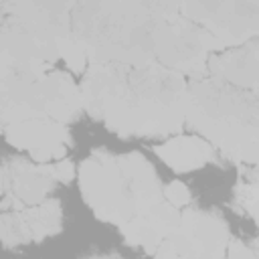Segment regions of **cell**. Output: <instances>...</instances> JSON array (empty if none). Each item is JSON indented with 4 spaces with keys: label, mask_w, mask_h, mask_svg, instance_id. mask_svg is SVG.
<instances>
[{
    "label": "cell",
    "mask_w": 259,
    "mask_h": 259,
    "mask_svg": "<svg viewBox=\"0 0 259 259\" xmlns=\"http://www.w3.org/2000/svg\"><path fill=\"white\" fill-rule=\"evenodd\" d=\"M229 225L214 210L188 208L176 231L156 249L154 259H227Z\"/></svg>",
    "instance_id": "4"
},
{
    "label": "cell",
    "mask_w": 259,
    "mask_h": 259,
    "mask_svg": "<svg viewBox=\"0 0 259 259\" xmlns=\"http://www.w3.org/2000/svg\"><path fill=\"white\" fill-rule=\"evenodd\" d=\"M63 210L61 202L47 198L40 204L26 206L20 210H2L0 237L4 247H16L26 243H40L61 231Z\"/></svg>",
    "instance_id": "7"
},
{
    "label": "cell",
    "mask_w": 259,
    "mask_h": 259,
    "mask_svg": "<svg viewBox=\"0 0 259 259\" xmlns=\"http://www.w3.org/2000/svg\"><path fill=\"white\" fill-rule=\"evenodd\" d=\"M89 259H123V257H117V255H95V257H89Z\"/></svg>",
    "instance_id": "15"
},
{
    "label": "cell",
    "mask_w": 259,
    "mask_h": 259,
    "mask_svg": "<svg viewBox=\"0 0 259 259\" xmlns=\"http://www.w3.org/2000/svg\"><path fill=\"white\" fill-rule=\"evenodd\" d=\"M53 166H55V174H57V180L59 182H69L77 174V170H75V166H73V162L69 158H63L59 162H53Z\"/></svg>",
    "instance_id": "14"
},
{
    "label": "cell",
    "mask_w": 259,
    "mask_h": 259,
    "mask_svg": "<svg viewBox=\"0 0 259 259\" xmlns=\"http://www.w3.org/2000/svg\"><path fill=\"white\" fill-rule=\"evenodd\" d=\"M212 77L239 87L255 89L259 85V40H249L241 47L227 49L208 59Z\"/></svg>",
    "instance_id": "9"
},
{
    "label": "cell",
    "mask_w": 259,
    "mask_h": 259,
    "mask_svg": "<svg viewBox=\"0 0 259 259\" xmlns=\"http://www.w3.org/2000/svg\"><path fill=\"white\" fill-rule=\"evenodd\" d=\"M186 123L233 162L259 166V97L217 77L188 87Z\"/></svg>",
    "instance_id": "3"
},
{
    "label": "cell",
    "mask_w": 259,
    "mask_h": 259,
    "mask_svg": "<svg viewBox=\"0 0 259 259\" xmlns=\"http://www.w3.org/2000/svg\"><path fill=\"white\" fill-rule=\"evenodd\" d=\"M180 210L172 206L166 198L152 208L140 212L132 221L119 227L123 241L132 247L144 249L148 253H156V249L176 231L180 225Z\"/></svg>",
    "instance_id": "8"
},
{
    "label": "cell",
    "mask_w": 259,
    "mask_h": 259,
    "mask_svg": "<svg viewBox=\"0 0 259 259\" xmlns=\"http://www.w3.org/2000/svg\"><path fill=\"white\" fill-rule=\"evenodd\" d=\"M164 198H166L172 206L182 208V206H186V204L190 202V190H188V186H186L184 182L172 180V182H168V184L164 186Z\"/></svg>",
    "instance_id": "12"
},
{
    "label": "cell",
    "mask_w": 259,
    "mask_h": 259,
    "mask_svg": "<svg viewBox=\"0 0 259 259\" xmlns=\"http://www.w3.org/2000/svg\"><path fill=\"white\" fill-rule=\"evenodd\" d=\"M57 180L53 164L6 158L2 164V210H20L47 200Z\"/></svg>",
    "instance_id": "5"
},
{
    "label": "cell",
    "mask_w": 259,
    "mask_h": 259,
    "mask_svg": "<svg viewBox=\"0 0 259 259\" xmlns=\"http://www.w3.org/2000/svg\"><path fill=\"white\" fill-rule=\"evenodd\" d=\"M4 138L16 150L28 152L30 160L38 164H53L65 158L69 148L67 125L49 117H30L16 123L2 125Z\"/></svg>",
    "instance_id": "6"
},
{
    "label": "cell",
    "mask_w": 259,
    "mask_h": 259,
    "mask_svg": "<svg viewBox=\"0 0 259 259\" xmlns=\"http://www.w3.org/2000/svg\"><path fill=\"white\" fill-rule=\"evenodd\" d=\"M235 204L259 225V166L253 168L249 180L239 182L235 188Z\"/></svg>",
    "instance_id": "11"
},
{
    "label": "cell",
    "mask_w": 259,
    "mask_h": 259,
    "mask_svg": "<svg viewBox=\"0 0 259 259\" xmlns=\"http://www.w3.org/2000/svg\"><path fill=\"white\" fill-rule=\"evenodd\" d=\"M79 87L83 109L117 136H170L186 123L188 85L168 67L91 63Z\"/></svg>",
    "instance_id": "1"
},
{
    "label": "cell",
    "mask_w": 259,
    "mask_h": 259,
    "mask_svg": "<svg viewBox=\"0 0 259 259\" xmlns=\"http://www.w3.org/2000/svg\"><path fill=\"white\" fill-rule=\"evenodd\" d=\"M227 259H259V241H231Z\"/></svg>",
    "instance_id": "13"
},
{
    "label": "cell",
    "mask_w": 259,
    "mask_h": 259,
    "mask_svg": "<svg viewBox=\"0 0 259 259\" xmlns=\"http://www.w3.org/2000/svg\"><path fill=\"white\" fill-rule=\"evenodd\" d=\"M83 200L93 214L117 229L164 200V186L140 152H91L77 168Z\"/></svg>",
    "instance_id": "2"
},
{
    "label": "cell",
    "mask_w": 259,
    "mask_h": 259,
    "mask_svg": "<svg viewBox=\"0 0 259 259\" xmlns=\"http://www.w3.org/2000/svg\"><path fill=\"white\" fill-rule=\"evenodd\" d=\"M156 156L174 172L198 170L214 160V146L202 136H172L154 148Z\"/></svg>",
    "instance_id": "10"
}]
</instances>
